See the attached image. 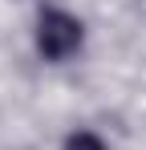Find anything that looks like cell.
I'll list each match as a JSON object with an SVG mask.
<instances>
[{"label":"cell","mask_w":146,"mask_h":150,"mask_svg":"<svg viewBox=\"0 0 146 150\" xmlns=\"http://www.w3.org/2000/svg\"><path fill=\"white\" fill-rule=\"evenodd\" d=\"M77 45H81V21L77 16L61 12V8L41 12V21H37V49L49 61H65L69 53H77Z\"/></svg>","instance_id":"6da1fadb"},{"label":"cell","mask_w":146,"mask_h":150,"mask_svg":"<svg viewBox=\"0 0 146 150\" xmlns=\"http://www.w3.org/2000/svg\"><path fill=\"white\" fill-rule=\"evenodd\" d=\"M65 150H106V146H101V138H94V134H73L69 142H65Z\"/></svg>","instance_id":"7a4b0ae2"}]
</instances>
